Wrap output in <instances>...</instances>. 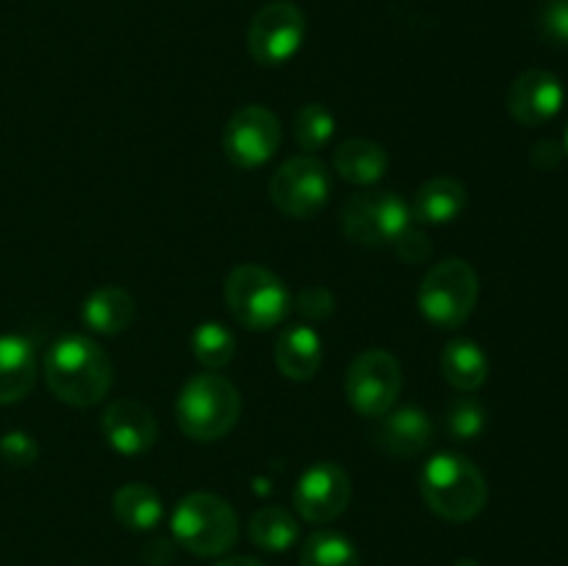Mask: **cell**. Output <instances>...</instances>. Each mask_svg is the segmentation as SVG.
I'll return each mask as SVG.
<instances>
[{"instance_id": "83f0119b", "label": "cell", "mask_w": 568, "mask_h": 566, "mask_svg": "<svg viewBox=\"0 0 568 566\" xmlns=\"http://www.w3.org/2000/svg\"><path fill=\"white\" fill-rule=\"evenodd\" d=\"M538 28L549 42L568 48V0H547L538 11Z\"/></svg>"}, {"instance_id": "ba28073f", "label": "cell", "mask_w": 568, "mask_h": 566, "mask_svg": "<svg viewBox=\"0 0 568 566\" xmlns=\"http://www.w3.org/2000/svg\"><path fill=\"white\" fill-rule=\"evenodd\" d=\"M408 225V203L394 192L353 194L342 211V228L347 239L355 244H364V247L394 244Z\"/></svg>"}, {"instance_id": "8992f818", "label": "cell", "mask_w": 568, "mask_h": 566, "mask_svg": "<svg viewBox=\"0 0 568 566\" xmlns=\"http://www.w3.org/2000/svg\"><path fill=\"white\" fill-rule=\"evenodd\" d=\"M477 272L469 261L447 259L433 266L419 286V311L430 325L455 331L471 316L477 303Z\"/></svg>"}, {"instance_id": "603a6c76", "label": "cell", "mask_w": 568, "mask_h": 566, "mask_svg": "<svg viewBox=\"0 0 568 566\" xmlns=\"http://www.w3.org/2000/svg\"><path fill=\"white\" fill-rule=\"evenodd\" d=\"M250 538H253L255 547L266 549V553H283V549L297 544L300 525L288 511L270 505V508H261L253 514Z\"/></svg>"}, {"instance_id": "6da1fadb", "label": "cell", "mask_w": 568, "mask_h": 566, "mask_svg": "<svg viewBox=\"0 0 568 566\" xmlns=\"http://www.w3.org/2000/svg\"><path fill=\"white\" fill-rule=\"evenodd\" d=\"M44 381L50 392L67 405L89 408L109 394L114 366L94 338L64 333L44 353Z\"/></svg>"}, {"instance_id": "52a82bcc", "label": "cell", "mask_w": 568, "mask_h": 566, "mask_svg": "<svg viewBox=\"0 0 568 566\" xmlns=\"http://www.w3.org/2000/svg\"><path fill=\"white\" fill-rule=\"evenodd\" d=\"M399 388H403V370H399V361L386 350L358 353L344 377L349 405L369 420H381L386 411L394 408Z\"/></svg>"}, {"instance_id": "4dcf8cb0", "label": "cell", "mask_w": 568, "mask_h": 566, "mask_svg": "<svg viewBox=\"0 0 568 566\" xmlns=\"http://www.w3.org/2000/svg\"><path fill=\"white\" fill-rule=\"evenodd\" d=\"M394 247H397L399 259H403L405 264H422V261L430 259V253H433V244H430V239H427V233L419 231V228H410V225L399 233L397 242H394Z\"/></svg>"}, {"instance_id": "f546056e", "label": "cell", "mask_w": 568, "mask_h": 566, "mask_svg": "<svg viewBox=\"0 0 568 566\" xmlns=\"http://www.w3.org/2000/svg\"><path fill=\"white\" fill-rule=\"evenodd\" d=\"M0 453L11 466H31L39 455V444L28 433L11 431L9 436L0 438Z\"/></svg>"}, {"instance_id": "3957f363", "label": "cell", "mask_w": 568, "mask_h": 566, "mask_svg": "<svg viewBox=\"0 0 568 566\" xmlns=\"http://www.w3.org/2000/svg\"><path fill=\"white\" fill-rule=\"evenodd\" d=\"M178 425L194 442H216L233 431L242 414L236 386L216 372L194 375L175 403Z\"/></svg>"}, {"instance_id": "ac0fdd59", "label": "cell", "mask_w": 568, "mask_h": 566, "mask_svg": "<svg viewBox=\"0 0 568 566\" xmlns=\"http://www.w3.org/2000/svg\"><path fill=\"white\" fill-rule=\"evenodd\" d=\"M133 316H136V303H133V294L122 286L94 289L81 305L83 325L100 336H116L128 331Z\"/></svg>"}, {"instance_id": "8fae6325", "label": "cell", "mask_w": 568, "mask_h": 566, "mask_svg": "<svg viewBox=\"0 0 568 566\" xmlns=\"http://www.w3.org/2000/svg\"><path fill=\"white\" fill-rule=\"evenodd\" d=\"M281 144V122L264 105H244L227 120L222 133V150L239 170L264 166Z\"/></svg>"}, {"instance_id": "4316f807", "label": "cell", "mask_w": 568, "mask_h": 566, "mask_svg": "<svg viewBox=\"0 0 568 566\" xmlns=\"http://www.w3.org/2000/svg\"><path fill=\"white\" fill-rule=\"evenodd\" d=\"M449 438L455 442H475L486 431V408L475 397H458L449 403L447 416H444Z\"/></svg>"}, {"instance_id": "484cf974", "label": "cell", "mask_w": 568, "mask_h": 566, "mask_svg": "<svg viewBox=\"0 0 568 566\" xmlns=\"http://www.w3.org/2000/svg\"><path fill=\"white\" fill-rule=\"evenodd\" d=\"M336 133V117L327 105L305 103L294 117V139L305 153H316L325 148Z\"/></svg>"}, {"instance_id": "d6a6232c", "label": "cell", "mask_w": 568, "mask_h": 566, "mask_svg": "<svg viewBox=\"0 0 568 566\" xmlns=\"http://www.w3.org/2000/svg\"><path fill=\"white\" fill-rule=\"evenodd\" d=\"M216 566H266V564H261V560H255V558H247V555H236V558L220 560Z\"/></svg>"}, {"instance_id": "ffe728a7", "label": "cell", "mask_w": 568, "mask_h": 566, "mask_svg": "<svg viewBox=\"0 0 568 566\" xmlns=\"http://www.w3.org/2000/svg\"><path fill=\"white\" fill-rule=\"evenodd\" d=\"M333 166L344 181L355 186H372L388 170V153L372 139H349L333 153Z\"/></svg>"}, {"instance_id": "30bf717a", "label": "cell", "mask_w": 568, "mask_h": 566, "mask_svg": "<svg viewBox=\"0 0 568 566\" xmlns=\"http://www.w3.org/2000/svg\"><path fill=\"white\" fill-rule=\"evenodd\" d=\"M305 39V17L292 0H272L255 11L247 31V48L258 64L281 67L297 55Z\"/></svg>"}, {"instance_id": "277c9868", "label": "cell", "mask_w": 568, "mask_h": 566, "mask_svg": "<svg viewBox=\"0 0 568 566\" xmlns=\"http://www.w3.org/2000/svg\"><path fill=\"white\" fill-rule=\"evenodd\" d=\"M172 536L183 549L200 558L225 555L239 538L236 511L216 494H186L172 511Z\"/></svg>"}, {"instance_id": "1f68e13d", "label": "cell", "mask_w": 568, "mask_h": 566, "mask_svg": "<svg viewBox=\"0 0 568 566\" xmlns=\"http://www.w3.org/2000/svg\"><path fill=\"white\" fill-rule=\"evenodd\" d=\"M532 164H538L541 170H555L560 164V144L538 142L532 148Z\"/></svg>"}, {"instance_id": "7402d4cb", "label": "cell", "mask_w": 568, "mask_h": 566, "mask_svg": "<svg viewBox=\"0 0 568 566\" xmlns=\"http://www.w3.org/2000/svg\"><path fill=\"white\" fill-rule=\"evenodd\" d=\"M114 516L128 530H153L164 519V503L148 483H125L114 494Z\"/></svg>"}, {"instance_id": "2e32d148", "label": "cell", "mask_w": 568, "mask_h": 566, "mask_svg": "<svg viewBox=\"0 0 568 566\" xmlns=\"http://www.w3.org/2000/svg\"><path fill=\"white\" fill-rule=\"evenodd\" d=\"M37 383V350L28 336L3 333L0 336V405L26 397Z\"/></svg>"}, {"instance_id": "cb8c5ba5", "label": "cell", "mask_w": 568, "mask_h": 566, "mask_svg": "<svg viewBox=\"0 0 568 566\" xmlns=\"http://www.w3.org/2000/svg\"><path fill=\"white\" fill-rule=\"evenodd\" d=\"M300 566H361V558L347 536L336 530H316L303 542Z\"/></svg>"}, {"instance_id": "7a4b0ae2", "label": "cell", "mask_w": 568, "mask_h": 566, "mask_svg": "<svg viewBox=\"0 0 568 566\" xmlns=\"http://www.w3.org/2000/svg\"><path fill=\"white\" fill-rule=\"evenodd\" d=\"M419 492L427 508L447 522H469L486 508L488 486L475 461L458 453H438L425 464Z\"/></svg>"}, {"instance_id": "d4e9b609", "label": "cell", "mask_w": 568, "mask_h": 566, "mask_svg": "<svg viewBox=\"0 0 568 566\" xmlns=\"http://www.w3.org/2000/svg\"><path fill=\"white\" fill-rule=\"evenodd\" d=\"M192 353L205 370H225L236 355V336L222 322H200L192 333Z\"/></svg>"}, {"instance_id": "d6986e66", "label": "cell", "mask_w": 568, "mask_h": 566, "mask_svg": "<svg viewBox=\"0 0 568 566\" xmlns=\"http://www.w3.org/2000/svg\"><path fill=\"white\" fill-rule=\"evenodd\" d=\"M466 209V186L458 178L438 175L430 178L416 192L414 205H410V216L422 225H447V222L458 220Z\"/></svg>"}, {"instance_id": "44dd1931", "label": "cell", "mask_w": 568, "mask_h": 566, "mask_svg": "<svg viewBox=\"0 0 568 566\" xmlns=\"http://www.w3.org/2000/svg\"><path fill=\"white\" fill-rule=\"evenodd\" d=\"M442 372L447 383L458 392H475L488 377V358L483 347L471 338H453L442 350Z\"/></svg>"}, {"instance_id": "9c48e42d", "label": "cell", "mask_w": 568, "mask_h": 566, "mask_svg": "<svg viewBox=\"0 0 568 566\" xmlns=\"http://www.w3.org/2000/svg\"><path fill=\"white\" fill-rule=\"evenodd\" d=\"M331 172L314 155H294L283 161L270 181L272 203L292 220H308L325 209L331 198Z\"/></svg>"}, {"instance_id": "9a60e30c", "label": "cell", "mask_w": 568, "mask_h": 566, "mask_svg": "<svg viewBox=\"0 0 568 566\" xmlns=\"http://www.w3.org/2000/svg\"><path fill=\"white\" fill-rule=\"evenodd\" d=\"M433 442V422L427 411L416 405L392 408L377 420L375 444L394 458H414L425 453Z\"/></svg>"}, {"instance_id": "5bb4252c", "label": "cell", "mask_w": 568, "mask_h": 566, "mask_svg": "<svg viewBox=\"0 0 568 566\" xmlns=\"http://www.w3.org/2000/svg\"><path fill=\"white\" fill-rule=\"evenodd\" d=\"M105 442L122 455H142L159 438V422L148 405L136 400H114L100 420Z\"/></svg>"}, {"instance_id": "836d02e7", "label": "cell", "mask_w": 568, "mask_h": 566, "mask_svg": "<svg viewBox=\"0 0 568 566\" xmlns=\"http://www.w3.org/2000/svg\"><path fill=\"white\" fill-rule=\"evenodd\" d=\"M455 566H480V564H477V560H471V558H464V560H458Z\"/></svg>"}, {"instance_id": "f1b7e54d", "label": "cell", "mask_w": 568, "mask_h": 566, "mask_svg": "<svg viewBox=\"0 0 568 566\" xmlns=\"http://www.w3.org/2000/svg\"><path fill=\"white\" fill-rule=\"evenodd\" d=\"M294 305H297L300 314L308 316V320H325V316H331L333 309H336V297H333L331 289L308 286L297 294Z\"/></svg>"}, {"instance_id": "e0dca14e", "label": "cell", "mask_w": 568, "mask_h": 566, "mask_svg": "<svg viewBox=\"0 0 568 566\" xmlns=\"http://www.w3.org/2000/svg\"><path fill=\"white\" fill-rule=\"evenodd\" d=\"M275 364L288 381H311L322 364L320 333L308 325H288L275 342Z\"/></svg>"}, {"instance_id": "e575fe53", "label": "cell", "mask_w": 568, "mask_h": 566, "mask_svg": "<svg viewBox=\"0 0 568 566\" xmlns=\"http://www.w3.org/2000/svg\"><path fill=\"white\" fill-rule=\"evenodd\" d=\"M564 150L568 153V128H566V137H564Z\"/></svg>"}, {"instance_id": "5b68a950", "label": "cell", "mask_w": 568, "mask_h": 566, "mask_svg": "<svg viewBox=\"0 0 568 566\" xmlns=\"http://www.w3.org/2000/svg\"><path fill=\"white\" fill-rule=\"evenodd\" d=\"M225 303L233 320L247 331L277 327L292 311V294L286 283L258 264H242L231 270L225 281Z\"/></svg>"}, {"instance_id": "4fadbf2b", "label": "cell", "mask_w": 568, "mask_h": 566, "mask_svg": "<svg viewBox=\"0 0 568 566\" xmlns=\"http://www.w3.org/2000/svg\"><path fill=\"white\" fill-rule=\"evenodd\" d=\"M564 83L549 70H527L510 83L508 111L521 125L538 128L555 120L564 109Z\"/></svg>"}, {"instance_id": "7c38bea8", "label": "cell", "mask_w": 568, "mask_h": 566, "mask_svg": "<svg viewBox=\"0 0 568 566\" xmlns=\"http://www.w3.org/2000/svg\"><path fill=\"white\" fill-rule=\"evenodd\" d=\"M349 497H353V483L347 472L333 461H320L300 475L294 488V508L303 519L322 525L338 519L347 511Z\"/></svg>"}]
</instances>
